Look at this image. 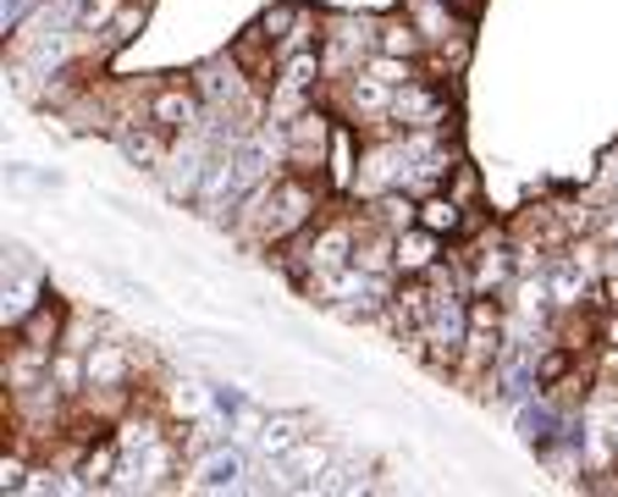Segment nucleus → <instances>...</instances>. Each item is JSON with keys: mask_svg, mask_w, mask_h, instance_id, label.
<instances>
[{"mask_svg": "<svg viewBox=\"0 0 618 497\" xmlns=\"http://www.w3.org/2000/svg\"><path fill=\"white\" fill-rule=\"evenodd\" d=\"M304 437H310V421H304V414H271V421H265V432H259V453H265V459H282V453H293Z\"/></svg>", "mask_w": 618, "mask_h": 497, "instance_id": "1", "label": "nucleus"}, {"mask_svg": "<svg viewBox=\"0 0 618 497\" xmlns=\"http://www.w3.org/2000/svg\"><path fill=\"white\" fill-rule=\"evenodd\" d=\"M238 475H243V453H210L205 464H199V475H194V486L199 492H221V486H238Z\"/></svg>", "mask_w": 618, "mask_h": 497, "instance_id": "2", "label": "nucleus"}, {"mask_svg": "<svg viewBox=\"0 0 618 497\" xmlns=\"http://www.w3.org/2000/svg\"><path fill=\"white\" fill-rule=\"evenodd\" d=\"M431 260H436V232L431 227L398 238V271H431Z\"/></svg>", "mask_w": 618, "mask_h": 497, "instance_id": "3", "label": "nucleus"}, {"mask_svg": "<svg viewBox=\"0 0 618 497\" xmlns=\"http://www.w3.org/2000/svg\"><path fill=\"white\" fill-rule=\"evenodd\" d=\"M155 117H160V128H171V133H194V128H199V122H194L199 106H194L189 95H160V100H155Z\"/></svg>", "mask_w": 618, "mask_h": 497, "instance_id": "4", "label": "nucleus"}, {"mask_svg": "<svg viewBox=\"0 0 618 497\" xmlns=\"http://www.w3.org/2000/svg\"><path fill=\"white\" fill-rule=\"evenodd\" d=\"M519 426H524V443L536 448V453H547V448H553V426H558V421H553V409H547V403L524 409V414H519Z\"/></svg>", "mask_w": 618, "mask_h": 497, "instance_id": "5", "label": "nucleus"}, {"mask_svg": "<svg viewBox=\"0 0 618 497\" xmlns=\"http://www.w3.org/2000/svg\"><path fill=\"white\" fill-rule=\"evenodd\" d=\"M459 199H448V194H436V199H425L420 205V227H431V232H459Z\"/></svg>", "mask_w": 618, "mask_h": 497, "instance_id": "6", "label": "nucleus"}, {"mask_svg": "<svg viewBox=\"0 0 618 497\" xmlns=\"http://www.w3.org/2000/svg\"><path fill=\"white\" fill-rule=\"evenodd\" d=\"M122 376H128V360L117 349H95V354H88V381H95V387H117Z\"/></svg>", "mask_w": 618, "mask_h": 497, "instance_id": "7", "label": "nucleus"}, {"mask_svg": "<svg viewBox=\"0 0 618 497\" xmlns=\"http://www.w3.org/2000/svg\"><path fill=\"white\" fill-rule=\"evenodd\" d=\"M56 326H61V310H56V304H39V310L23 320V338H28V349H50L45 338H56Z\"/></svg>", "mask_w": 618, "mask_h": 497, "instance_id": "8", "label": "nucleus"}, {"mask_svg": "<svg viewBox=\"0 0 618 497\" xmlns=\"http://www.w3.org/2000/svg\"><path fill=\"white\" fill-rule=\"evenodd\" d=\"M122 155H128L133 166H144V172H155V166H160V138H149V133H122Z\"/></svg>", "mask_w": 618, "mask_h": 497, "instance_id": "9", "label": "nucleus"}, {"mask_svg": "<svg viewBox=\"0 0 618 497\" xmlns=\"http://www.w3.org/2000/svg\"><path fill=\"white\" fill-rule=\"evenodd\" d=\"M585 299V277L580 271H553V304H580Z\"/></svg>", "mask_w": 618, "mask_h": 497, "instance_id": "10", "label": "nucleus"}, {"mask_svg": "<svg viewBox=\"0 0 618 497\" xmlns=\"http://www.w3.org/2000/svg\"><path fill=\"white\" fill-rule=\"evenodd\" d=\"M111 464H117V448H100V453H88V464H83L88 486H106V481H111Z\"/></svg>", "mask_w": 618, "mask_h": 497, "instance_id": "11", "label": "nucleus"}, {"mask_svg": "<svg viewBox=\"0 0 618 497\" xmlns=\"http://www.w3.org/2000/svg\"><path fill=\"white\" fill-rule=\"evenodd\" d=\"M315 72H320V66H315V56H293V61H288V89H310Z\"/></svg>", "mask_w": 618, "mask_h": 497, "instance_id": "12", "label": "nucleus"}, {"mask_svg": "<svg viewBox=\"0 0 618 497\" xmlns=\"http://www.w3.org/2000/svg\"><path fill=\"white\" fill-rule=\"evenodd\" d=\"M381 50H387V56H414V28H398V23H392L387 39H381Z\"/></svg>", "mask_w": 618, "mask_h": 497, "instance_id": "13", "label": "nucleus"}, {"mask_svg": "<svg viewBox=\"0 0 618 497\" xmlns=\"http://www.w3.org/2000/svg\"><path fill=\"white\" fill-rule=\"evenodd\" d=\"M0 486H7V492H23V486H28V470H23V459H7V464H0Z\"/></svg>", "mask_w": 618, "mask_h": 497, "instance_id": "14", "label": "nucleus"}, {"mask_svg": "<svg viewBox=\"0 0 618 497\" xmlns=\"http://www.w3.org/2000/svg\"><path fill=\"white\" fill-rule=\"evenodd\" d=\"M371 72H376V77H381V83H409V66H398V61H392V56H381V61H376V66H371Z\"/></svg>", "mask_w": 618, "mask_h": 497, "instance_id": "15", "label": "nucleus"}, {"mask_svg": "<svg viewBox=\"0 0 618 497\" xmlns=\"http://www.w3.org/2000/svg\"><path fill=\"white\" fill-rule=\"evenodd\" d=\"M564 371H569V354H553V360H542V365H536V381H558Z\"/></svg>", "mask_w": 618, "mask_h": 497, "instance_id": "16", "label": "nucleus"}, {"mask_svg": "<svg viewBox=\"0 0 618 497\" xmlns=\"http://www.w3.org/2000/svg\"><path fill=\"white\" fill-rule=\"evenodd\" d=\"M56 381L61 387H77V360H56Z\"/></svg>", "mask_w": 618, "mask_h": 497, "instance_id": "17", "label": "nucleus"}, {"mask_svg": "<svg viewBox=\"0 0 618 497\" xmlns=\"http://www.w3.org/2000/svg\"><path fill=\"white\" fill-rule=\"evenodd\" d=\"M288 23H293V7H277V12H265V28H271V34H277V28H288Z\"/></svg>", "mask_w": 618, "mask_h": 497, "instance_id": "18", "label": "nucleus"}, {"mask_svg": "<svg viewBox=\"0 0 618 497\" xmlns=\"http://www.w3.org/2000/svg\"><path fill=\"white\" fill-rule=\"evenodd\" d=\"M596 293H602V304H607V310H618V277H607Z\"/></svg>", "mask_w": 618, "mask_h": 497, "instance_id": "19", "label": "nucleus"}, {"mask_svg": "<svg viewBox=\"0 0 618 497\" xmlns=\"http://www.w3.org/2000/svg\"><path fill=\"white\" fill-rule=\"evenodd\" d=\"M23 12H28V0H7V28H17Z\"/></svg>", "mask_w": 618, "mask_h": 497, "instance_id": "20", "label": "nucleus"}, {"mask_svg": "<svg viewBox=\"0 0 618 497\" xmlns=\"http://www.w3.org/2000/svg\"><path fill=\"white\" fill-rule=\"evenodd\" d=\"M607 338H613V349H618V320H613V326H607Z\"/></svg>", "mask_w": 618, "mask_h": 497, "instance_id": "21", "label": "nucleus"}]
</instances>
